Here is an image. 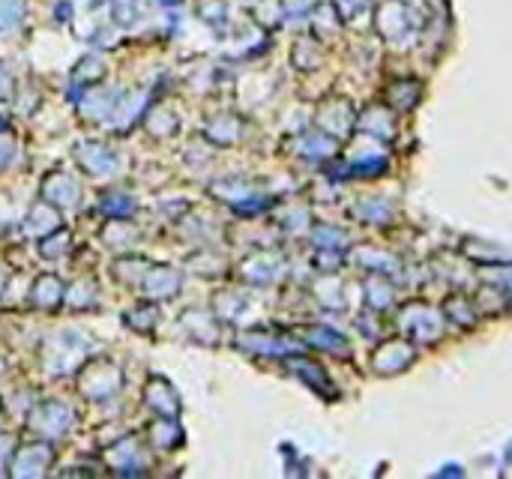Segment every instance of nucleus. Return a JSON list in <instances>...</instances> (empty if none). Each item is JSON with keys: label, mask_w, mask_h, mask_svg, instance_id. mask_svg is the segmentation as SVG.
Wrapping results in <instances>:
<instances>
[{"label": "nucleus", "mask_w": 512, "mask_h": 479, "mask_svg": "<svg viewBox=\"0 0 512 479\" xmlns=\"http://www.w3.org/2000/svg\"><path fill=\"white\" fill-rule=\"evenodd\" d=\"M219 309L216 312V318L222 321V318H225V321H237L240 315H243V309H246V297L240 294V290H219L216 294V303H213Z\"/></svg>", "instance_id": "38"}, {"label": "nucleus", "mask_w": 512, "mask_h": 479, "mask_svg": "<svg viewBox=\"0 0 512 479\" xmlns=\"http://www.w3.org/2000/svg\"><path fill=\"white\" fill-rule=\"evenodd\" d=\"M76 159L81 165V171L90 174V177H111L117 174V165L120 159L114 153V147L105 144V141H81V144H76Z\"/></svg>", "instance_id": "12"}, {"label": "nucleus", "mask_w": 512, "mask_h": 479, "mask_svg": "<svg viewBox=\"0 0 512 479\" xmlns=\"http://www.w3.org/2000/svg\"><path fill=\"white\" fill-rule=\"evenodd\" d=\"M204 138H207L210 144H219V147L237 144V141L243 138V120H240L237 115H216L207 126H204Z\"/></svg>", "instance_id": "24"}, {"label": "nucleus", "mask_w": 512, "mask_h": 479, "mask_svg": "<svg viewBox=\"0 0 512 479\" xmlns=\"http://www.w3.org/2000/svg\"><path fill=\"white\" fill-rule=\"evenodd\" d=\"M357 255L366 258V261H357V264L369 267L371 273H380V276H393V273H398V267H402V264H398L396 255H389V252H380V249H375V246H371V249L362 246Z\"/></svg>", "instance_id": "35"}, {"label": "nucleus", "mask_w": 512, "mask_h": 479, "mask_svg": "<svg viewBox=\"0 0 512 479\" xmlns=\"http://www.w3.org/2000/svg\"><path fill=\"white\" fill-rule=\"evenodd\" d=\"M27 0H0V33H15L24 24Z\"/></svg>", "instance_id": "37"}, {"label": "nucleus", "mask_w": 512, "mask_h": 479, "mask_svg": "<svg viewBox=\"0 0 512 479\" xmlns=\"http://www.w3.org/2000/svg\"><path fill=\"white\" fill-rule=\"evenodd\" d=\"M144 126L156 138H171L180 129V117L174 115L169 102H156L153 108H144Z\"/></svg>", "instance_id": "25"}, {"label": "nucleus", "mask_w": 512, "mask_h": 479, "mask_svg": "<svg viewBox=\"0 0 512 479\" xmlns=\"http://www.w3.org/2000/svg\"><path fill=\"white\" fill-rule=\"evenodd\" d=\"M393 299H396V288H393V279L389 276H380V273H371V279L366 281V303H369V312H387L393 309Z\"/></svg>", "instance_id": "29"}, {"label": "nucleus", "mask_w": 512, "mask_h": 479, "mask_svg": "<svg viewBox=\"0 0 512 479\" xmlns=\"http://www.w3.org/2000/svg\"><path fill=\"white\" fill-rule=\"evenodd\" d=\"M63 294H67V281L58 273H42L31 285V306L40 312H54L63 303Z\"/></svg>", "instance_id": "20"}, {"label": "nucleus", "mask_w": 512, "mask_h": 479, "mask_svg": "<svg viewBox=\"0 0 512 479\" xmlns=\"http://www.w3.org/2000/svg\"><path fill=\"white\" fill-rule=\"evenodd\" d=\"M0 426H4V410H0Z\"/></svg>", "instance_id": "48"}, {"label": "nucleus", "mask_w": 512, "mask_h": 479, "mask_svg": "<svg viewBox=\"0 0 512 479\" xmlns=\"http://www.w3.org/2000/svg\"><path fill=\"white\" fill-rule=\"evenodd\" d=\"M387 162H389V159L380 153V150H371V153L351 156L348 162H344V174H351V177H380L387 171Z\"/></svg>", "instance_id": "32"}, {"label": "nucleus", "mask_w": 512, "mask_h": 479, "mask_svg": "<svg viewBox=\"0 0 512 479\" xmlns=\"http://www.w3.org/2000/svg\"><path fill=\"white\" fill-rule=\"evenodd\" d=\"M297 156L303 159H312V162H324V159L336 156V141H333L330 135H324L321 129H315V133H306L297 138Z\"/></svg>", "instance_id": "26"}, {"label": "nucleus", "mask_w": 512, "mask_h": 479, "mask_svg": "<svg viewBox=\"0 0 512 479\" xmlns=\"http://www.w3.org/2000/svg\"><path fill=\"white\" fill-rule=\"evenodd\" d=\"M285 365H288V372L297 374L306 387H312L318 396L324 399H339V390H336V383L330 381V374L327 369L318 363V360H312V356H303V354H291V356H285Z\"/></svg>", "instance_id": "11"}, {"label": "nucleus", "mask_w": 512, "mask_h": 479, "mask_svg": "<svg viewBox=\"0 0 512 479\" xmlns=\"http://www.w3.org/2000/svg\"><path fill=\"white\" fill-rule=\"evenodd\" d=\"M54 465V449L51 440H31V444L15 447L13 462H9V476L27 479V476H45Z\"/></svg>", "instance_id": "9"}, {"label": "nucleus", "mask_w": 512, "mask_h": 479, "mask_svg": "<svg viewBox=\"0 0 512 479\" xmlns=\"http://www.w3.org/2000/svg\"><path fill=\"white\" fill-rule=\"evenodd\" d=\"M357 216L362 222L380 225V222L393 219V207H389V201H384V198H362L357 204Z\"/></svg>", "instance_id": "40"}, {"label": "nucleus", "mask_w": 512, "mask_h": 479, "mask_svg": "<svg viewBox=\"0 0 512 479\" xmlns=\"http://www.w3.org/2000/svg\"><path fill=\"white\" fill-rule=\"evenodd\" d=\"M123 324L133 333H138V336H151L156 330V324H160V306H156L153 299H147V303H138V306H133L123 315Z\"/></svg>", "instance_id": "30"}, {"label": "nucleus", "mask_w": 512, "mask_h": 479, "mask_svg": "<svg viewBox=\"0 0 512 479\" xmlns=\"http://www.w3.org/2000/svg\"><path fill=\"white\" fill-rule=\"evenodd\" d=\"M416 363V345L405 336H396V339H387L375 347L371 354V372L380 374V378H393V374L407 372Z\"/></svg>", "instance_id": "6"}, {"label": "nucleus", "mask_w": 512, "mask_h": 479, "mask_svg": "<svg viewBox=\"0 0 512 479\" xmlns=\"http://www.w3.org/2000/svg\"><path fill=\"white\" fill-rule=\"evenodd\" d=\"M90 351H93L90 336L78 333V330L58 333L45 342V365H49L51 374H69L87 360Z\"/></svg>", "instance_id": "4"}, {"label": "nucleus", "mask_w": 512, "mask_h": 479, "mask_svg": "<svg viewBox=\"0 0 512 479\" xmlns=\"http://www.w3.org/2000/svg\"><path fill=\"white\" fill-rule=\"evenodd\" d=\"M144 405L151 408L156 417H180V392L174 390V383L162 374H153L144 387Z\"/></svg>", "instance_id": "17"}, {"label": "nucleus", "mask_w": 512, "mask_h": 479, "mask_svg": "<svg viewBox=\"0 0 512 479\" xmlns=\"http://www.w3.org/2000/svg\"><path fill=\"white\" fill-rule=\"evenodd\" d=\"M353 129L366 133L378 144H389L396 138V111L389 106H369L362 115H357Z\"/></svg>", "instance_id": "16"}, {"label": "nucleus", "mask_w": 512, "mask_h": 479, "mask_svg": "<svg viewBox=\"0 0 512 479\" xmlns=\"http://www.w3.org/2000/svg\"><path fill=\"white\" fill-rule=\"evenodd\" d=\"M13 453H15V440L0 431V474L9 471V462H13Z\"/></svg>", "instance_id": "45"}, {"label": "nucleus", "mask_w": 512, "mask_h": 479, "mask_svg": "<svg viewBox=\"0 0 512 479\" xmlns=\"http://www.w3.org/2000/svg\"><path fill=\"white\" fill-rule=\"evenodd\" d=\"M443 318L446 321H453L455 327H462V330H471L473 324H477V315H480V309L473 306V299L471 297H464V294H450L443 299Z\"/></svg>", "instance_id": "28"}, {"label": "nucleus", "mask_w": 512, "mask_h": 479, "mask_svg": "<svg viewBox=\"0 0 512 479\" xmlns=\"http://www.w3.org/2000/svg\"><path fill=\"white\" fill-rule=\"evenodd\" d=\"M396 327L414 345H434L443 339V315L428 303H407L398 309Z\"/></svg>", "instance_id": "2"}, {"label": "nucleus", "mask_w": 512, "mask_h": 479, "mask_svg": "<svg viewBox=\"0 0 512 479\" xmlns=\"http://www.w3.org/2000/svg\"><path fill=\"white\" fill-rule=\"evenodd\" d=\"M4 285H6V270L0 267V294H4Z\"/></svg>", "instance_id": "47"}, {"label": "nucleus", "mask_w": 512, "mask_h": 479, "mask_svg": "<svg viewBox=\"0 0 512 479\" xmlns=\"http://www.w3.org/2000/svg\"><path fill=\"white\" fill-rule=\"evenodd\" d=\"M42 201L54 204L58 210H72L81 204V186L69 171H49L40 186Z\"/></svg>", "instance_id": "14"}, {"label": "nucleus", "mask_w": 512, "mask_h": 479, "mask_svg": "<svg viewBox=\"0 0 512 479\" xmlns=\"http://www.w3.org/2000/svg\"><path fill=\"white\" fill-rule=\"evenodd\" d=\"M330 6H333V13H336V18L342 24H353L360 15L369 13L371 0H330Z\"/></svg>", "instance_id": "43"}, {"label": "nucleus", "mask_w": 512, "mask_h": 479, "mask_svg": "<svg viewBox=\"0 0 512 479\" xmlns=\"http://www.w3.org/2000/svg\"><path fill=\"white\" fill-rule=\"evenodd\" d=\"M24 237H31V240H42L45 234H51L54 228H60V210L54 204L49 201H42L36 207H31V213L24 216Z\"/></svg>", "instance_id": "22"}, {"label": "nucleus", "mask_w": 512, "mask_h": 479, "mask_svg": "<svg viewBox=\"0 0 512 479\" xmlns=\"http://www.w3.org/2000/svg\"><path fill=\"white\" fill-rule=\"evenodd\" d=\"M151 444L162 449V453H171V449L183 444V428L177 417H160V422L151 426Z\"/></svg>", "instance_id": "31"}, {"label": "nucleus", "mask_w": 512, "mask_h": 479, "mask_svg": "<svg viewBox=\"0 0 512 479\" xmlns=\"http://www.w3.org/2000/svg\"><path fill=\"white\" fill-rule=\"evenodd\" d=\"M180 330L189 336L192 342L216 345L219 342V318L213 312H201V309H186L180 315Z\"/></svg>", "instance_id": "19"}, {"label": "nucleus", "mask_w": 512, "mask_h": 479, "mask_svg": "<svg viewBox=\"0 0 512 479\" xmlns=\"http://www.w3.org/2000/svg\"><path fill=\"white\" fill-rule=\"evenodd\" d=\"M282 255H276V252H255L252 258H246L243 261V279H246V285H255V288H264V285H273V281L282 276Z\"/></svg>", "instance_id": "18"}, {"label": "nucleus", "mask_w": 512, "mask_h": 479, "mask_svg": "<svg viewBox=\"0 0 512 479\" xmlns=\"http://www.w3.org/2000/svg\"><path fill=\"white\" fill-rule=\"evenodd\" d=\"M213 195H219L237 216H261L270 210V198L255 189L252 180H222L213 186Z\"/></svg>", "instance_id": "8"}, {"label": "nucleus", "mask_w": 512, "mask_h": 479, "mask_svg": "<svg viewBox=\"0 0 512 479\" xmlns=\"http://www.w3.org/2000/svg\"><path fill=\"white\" fill-rule=\"evenodd\" d=\"M102 78H105V63H102L96 54H87V58L78 60L76 81H81V90L90 88V84H99Z\"/></svg>", "instance_id": "41"}, {"label": "nucleus", "mask_w": 512, "mask_h": 479, "mask_svg": "<svg viewBox=\"0 0 512 479\" xmlns=\"http://www.w3.org/2000/svg\"><path fill=\"white\" fill-rule=\"evenodd\" d=\"M99 210L102 216H108V219H129V216L135 213V198L126 192H108L102 195Z\"/></svg>", "instance_id": "36"}, {"label": "nucleus", "mask_w": 512, "mask_h": 479, "mask_svg": "<svg viewBox=\"0 0 512 479\" xmlns=\"http://www.w3.org/2000/svg\"><path fill=\"white\" fill-rule=\"evenodd\" d=\"M27 426L36 438L42 440H63L76 426V410H72L67 401L49 399L33 405L31 413H27Z\"/></svg>", "instance_id": "5"}, {"label": "nucleus", "mask_w": 512, "mask_h": 479, "mask_svg": "<svg viewBox=\"0 0 512 479\" xmlns=\"http://www.w3.org/2000/svg\"><path fill=\"white\" fill-rule=\"evenodd\" d=\"M375 31L384 42L402 45L420 31V15L407 0H384L375 9Z\"/></svg>", "instance_id": "3"}, {"label": "nucleus", "mask_w": 512, "mask_h": 479, "mask_svg": "<svg viewBox=\"0 0 512 479\" xmlns=\"http://www.w3.org/2000/svg\"><path fill=\"white\" fill-rule=\"evenodd\" d=\"M18 159V141L13 133H6V129H0V174L6 171L9 165H13Z\"/></svg>", "instance_id": "44"}, {"label": "nucleus", "mask_w": 512, "mask_h": 479, "mask_svg": "<svg viewBox=\"0 0 512 479\" xmlns=\"http://www.w3.org/2000/svg\"><path fill=\"white\" fill-rule=\"evenodd\" d=\"M353 124H357V111H353L351 99H344V97L321 99L318 111H315V126H318L324 135H330L333 141L351 138Z\"/></svg>", "instance_id": "7"}, {"label": "nucleus", "mask_w": 512, "mask_h": 479, "mask_svg": "<svg viewBox=\"0 0 512 479\" xmlns=\"http://www.w3.org/2000/svg\"><path fill=\"white\" fill-rule=\"evenodd\" d=\"M13 97H15V81H13V75H9V69L0 67V102H6Z\"/></svg>", "instance_id": "46"}, {"label": "nucleus", "mask_w": 512, "mask_h": 479, "mask_svg": "<svg viewBox=\"0 0 512 479\" xmlns=\"http://www.w3.org/2000/svg\"><path fill=\"white\" fill-rule=\"evenodd\" d=\"M96 297H99L96 281H93V279H78V281H72V285H67L63 303H67L69 309H76V312H81V309L96 306Z\"/></svg>", "instance_id": "33"}, {"label": "nucleus", "mask_w": 512, "mask_h": 479, "mask_svg": "<svg viewBox=\"0 0 512 479\" xmlns=\"http://www.w3.org/2000/svg\"><path fill=\"white\" fill-rule=\"evenodd\" d=\"M147 261L144 258H120L114 264V276L123 281V285H138L142 276L147 273Z\"/></svg>", "instance_id": "42"}, {"label": "nucleus", "mask_w": 512, "mask_h": 479, "mask_svg": "<svg viewBox=\"0 0 512 479\" xmlns=\"http://www.w3.org/2000/svg\"><path fill=\"white\" fill-rule=\"evenodd\" d=\"M300 339H303L306 345H312L315 351H327V354H339V356H348V354H351L348 339H344L342 333L330 330V327H321V324L303 327Z\"/></svg>", "instance_id": "23"}, {"label": "nucleus", "mask_w": 512, "mask_h": 479, "mask_svg": "<svg viewBox=\"0 0 512 479\" xmlns=\"http://www.w3.org/2000/svg\"><path fill=\"white\" fill-rule=\"evenodd\" d=\"M102 462L108 465V471L123 474V476H138L147 471L138 438H123V440H117V444H111L105 453H102Z\"/></svg>", "instance_id": "15"}, {"label": "nucleus", "mask_w": 512, "mask_h": 479, "mask_svg": "<svg viewBox=\"0 0 512 479\" xmlns=\"http://www.w3.org/2000/svg\"><path fill=\"white\" fill-rule=\"evenodd\" d=\"M78 392L87 401H105L114 399L123 387V369L108 360V356H93V360L78 365Z\"/></svg>", "instance_id": "1"}, {"label": "nucleus", "mask_w": 512, "mask_h": 479, "mask_svg": "<svg viewBox=\"0 0 512 479\" xmlns=\"http://www.w3.org/2000/svg\"><path fill=\"white\" fill-rule=\"evenodd\" d=\"M315 237L312 243L318 249H330V252H344L348 249V234L342 228H333V225H315Z\"/></svg>", "instance_id": "39"}, {"label": "nucleus", "mask_w": 512, "mask_h": 479, "mask_svg": "<svg viewBox=\"0 0 512 479\" xmlns=\"http://www.w3.org/2000/svg\"><path fill=\"white\" fill-rule=\"evenodd\" d=\"M237 347L249 356H270V360H285V356L297 354V339H288L285 333L273 330H243L237 336Z\"/></svg>", "instance_id": "10"}, {"label": "nucleus", "mask_w": 512, "mask_h": 479, "mask_svg": "<svg viewBox=\"0 0 512 479\" xmlns=\"http://www.w3.org/2000/svg\"><path fill=\"white\" fill-rule=\"evenodd\" d=\"M423 99V84L416 78H396L387 88V102L393 111H411Z\"/></svg>", "instance_id": "27"}, {"label": "nucleus", "mask_w": 512, "mask_h": 479, "mask_svg": "<svg viewBox=\"0 0 512 479\" xmlns=\"http://www.w3.org/2000/svg\"><path fill=\"white\" fill-rule=\"evenodd\" d=\"M120 93L114 90H102L99 84H90V88H85V93H81V102H78V115L90 120V124H96V120H105L111 117V111H114V102H117Z\"/></svg>", "instance_id": "21"}, {"label": "nucleus", "mask_w": 512, "mask_h": 479, "mask_svg": "<svg viewBox=\"0 0 512 479\" xmlns=\"http://www.w3.org/2000/svg\"><path fill=\"white\" fill-rule=\"evenodd\" d=\"M36 243H40V255L45 261H63L72 249V234L60 225V228H54L51 234H45V237Z\"/></svg>", "instance_id": "34"}, {"label": "nucleus", "mask_w": 512, "mask_h": 479, "mask_svg": "<svg viewBox=\"0 0 512 479\" xmlns=\"http://www.w3.org/2000/svg\"><path fill=\"white\" fill-rule=\"evenodd\" d=\"M138 288L144 290L147 299H153V303H162V299H171L180 294L183 288V273L171 264H151L147 267V273L138 281Z\"/></svg>", "instance_id": "13"}]
</instances>
